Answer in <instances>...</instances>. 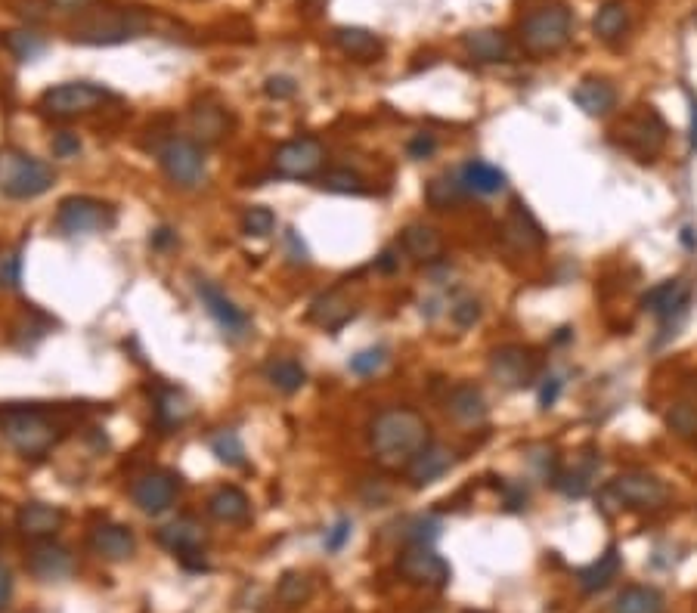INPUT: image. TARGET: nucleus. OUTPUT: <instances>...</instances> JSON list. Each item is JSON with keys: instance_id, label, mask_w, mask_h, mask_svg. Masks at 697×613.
Here are the masks:
<instances>
[{"instance_id": "nucleus-1", "label": "nucleus", "mask_w": 697, "mask_h": 613, "mask_svg": "<svg viewBox=\"0 0 697 613\" xmlns=\"http://www.w3.org/2000/svg\"><path fill=\"white\" fill-rule=\"evenodd\" d=\"M431 443L428 418L409 406L382 409L369 425V446L378 462L409 465Z\"/></svg>"}, {"instance_id": "nucleus-2", "label": "nucleus", "mask_w": 697, "mask_h": 613, "mask_svg": "<svg viewBox=\"0 0 697 613\" xmlns=\"http://www.w3.org/2000/svg\"><path fill=\"white\" fill-rule=\"evenodd\" d=\"M0 434L25 459H44L62 440V425L41 406H7L0 412Z\"/></svg>"}, {"instance_id": "nucleus-3", "label": "nucleus", "mask_w": 697, "mask_h": 613, "mask_svg": "<svg viewBox=\"0 0 697 613\" xmlns=\"http://www.w3.org/2000/svg\"><path fill=\"white\" fill-rule=\"evenodd\" d=\"M149 28V16L124 7H97L84 10L72 28V41L84 47H115L140 38Z\"/></svg>"}, {"instance_id": "nucleus-4", "label": "nucleus", "mask_w": 697, "mask_h": 613, "mask_svg": "<svg viewBox=\"0 0 697 613\" xmlns=\"http://www.w3.org/2000/svg\"><path fill=\"white\" fill-rule=\"evenodd\" d=\"M53 183H56V174L47 161L28 152H19V149L0 152V192H4L7 199H16V202L38 199Z\"/></svg>"}, {"instance_id": "nucleus-5", "label": "nucleus", "mask_w": 697, "mask_h": 613, "mask_svg": "<svg viewBox=\"0 0 697 613\" xmlns=\"http://www.w3.org/2000/svg\"><path fill=\"white\" fill-rule=\"evenodd\" d=\"M601 502L626 508V511H660L670 502V487L657 474L648 471H623L601 490Z\"/></svg>"}, {"instance_id": "nucleus-6", "label": "nucleus", "mask_w": 697, "mask_h": 613, "mask_svg": "<svg viewBox=\"0 0 697 613\" xmlns=\"http://www.w3.org/2000/svg\"><path fill=\"white\" fill-rule=\"evenodd\" d=\"M570 31H574V19L561 4H546L540 10H533L521 22V44L533 56H552L567 47Z\"/></svg>"}, {"instance_id": "nucleus-7", "label": "nucleus", "mask_w": 697, "mask_h": 613, "mask_svg": "<svg viewBox=\"0 0 697 613\" xmlns=\"http://www.w3.org/2000/svg\"><path fill=\"white\" fill-rule=\"evenodd\" d=\"M109 90L100 84H90V81H69V84H59L44 90L38 109L47 118H59V121H69V118H81L97 112L106 100H109Z\"/></svg>"}, {"instance_id": "nucleus-8", "label": "nucleus", "mask_w": 697, "mask_h": 613, "mask_svg": "<svg viewBox=\"0 0 697 613\" xmlns=\"http://www.w3.org/2000/svg\"><path fill=\"white\" fill-rule=\"evenodd\" d=\"M115 208L93 196H69L56 208V230L62 236H90L115 227Z\"/></svg>"}, {"instance_id": "nucleus-9", "label": "nucleus", "mask_w": 697, "mask_h": 613, "mask_svg": "<svg viewBox=\"0 0 697 613\" xmlns=\"http://www.w3.org/2000/svg\"><path fill=\"white\" fill-rule=\"evenodd\" d=\"M614 140L639 161H651L663 149V143H667V124L660 121L654 109H642L617 124Z\"/></svg>"}, {"instance_id": "nucleus-10", "label": "nucleus", "mask_w": 697, "mask_h": 613, "mask_svg": "<svg viewBox=\"0 0 697 613\" xmlns=\"http://www.w3.org/2000/svg\"><path fill=\"white\" fill-rule=\"evenodd\" d=\"M397 573L409 586H419V589H447L450 576H453L450 564L425 542L403 548L400 558H397Z\"/></svg>"}, {"instance_id": "nucleus-11", "label": "nucleus", "mask_w": 697, "mask_h": 613, "mask_svg": "<svg viewBox=\"0 0 697 613\" xmlns=\"http://www.w3.org/2000/svg\"><path fill=\"white\" fill-rule=\"evenodd\" d=\"M158 161L168 180L180 189H196L205 183V155L196 140L174 137L158 149Z\"/></svg>"}, {"instance_id": "nucleus-12", "label": "nucleus", "mask_w": 697, "mask_h": 613, "mask_svg": "<svg viewBox=\"0 0 697 613\" xmlns=\"http://www.w3.org/2000/svg\"><path fill=\"white\" fill-rule=\"evenodd\" d=\"M490 375L509 387V391H521V387L533 384L540 375V357H536L533 347L524 344H502L493 350L490 357Z\"/></svg>"}, {"instance_id": "nucleus-13", "label": "nucleus", "mask_w": 697, "mask_h": 613, "mask_svg": "<svg viewBox=\"0 0 697 613\" xmlns=\"http://www.w3.org/2000/svg\"><path fill=\"white\" fill-rule=\"evenodd\" d=\"M326 146L316 137H295L273 152V171L289 180H307L323 168Z\"/></svg>"}, {"instance_id": "nucleus-14", "label": "nucleus", "mask_w": 697, "mask_h": 613, "mask_svg": "<svg viewBox=\"0 0 697 613\" xmlns=\"http://www.w3.org/2000/svg\"><path fill=\"white\" fill-rule=\"evenodd\" d=\"M177 490H180L177 474H171L165 468H149V471H143V474L134 477L131 499H134V505L143 514H149V518H158V514H165L174 505Z\"/></svg>"}, {"instance_id": "nucleus-15", "label": "nucleus", "mask_w": 697, "mask_h": 613, "mask_svg": "<svg viewBox=\"0 0 697 613\" xmlns=\"http://www.w3.org/2000/svg\"><path fill=\"white\" fill-rule=\"evenodd\" d=\"M155 539L162 548H168L171 555H177L186 567L205 570V561H202L205 527L196 518H177V521L165 524L162 530L155 533Z\"/></svg>"}, {"instance_id": "nucleus-16", "label": "nucleus", "mask_w": 697, "mask_h": 613, "mask_svg": "<svg viewBox=\"0 0 697 613\" xmlns=\"http://www.w3.org/2000/svg\"><path fill=\"white\" fill-rule=\"evenodd\" d=\"M25 567L31 576H38L41 583H59V579L72 576L75 558L69 548L59 545L56 539H38V542H28Z\"/></svg>"}, {"instance_id": "nucleus-17", "label": "nucleus", "mask_w": 697, "mask_h": 613, "mask_svg": "<svg viewBox=\"0 0 697 613\" xmlns=\"http://www.w3.org/2000/svg\"><path fill=\"white\" fill-rule=\"evenodd\" d=\"M196 292H199L202 307L208 310V316L217 322L220 329H224V335H230V338H242V335H248V329H251V316H248L242 307H236V301H233V298H227L224 292H220V288H217L214 282H208V279H196Z\"/></svg>"}, {"instance_id": "nucleus-18", "label": "nucleus", "mask_w": 697, "mask_h": 613, "mask_svg": "<svg viewBox=\"0 0 697 613\" xmlns=\"http://www.w3.org/2000/svg\"><path fill=\"white\" fill-rule=\"evenodd\" d=\"M87 548L103 561L121 564L137 552V539H134L131 527L115 524V521H100L87 533Z\"/></svg>"}, {"instance_id": "nucleus-19", "label": "nucleus", "mask_w": 697, "mask_h": 613, "mask_svg": "<svg viewBox=\"0 0 697 613\" xmlns=\"http://www.w3.org/2000/svg\"><path fill=\"white\" fill-rule=\"evenodd\" d=\"M456 465V453L443 443H428L422 453L406 465V480L413 490H425L431 483H437L443 474Z\"/></svg>"}, {"instance_id": "nucleus-20", "label": "nucleus", "mask_w": 697, "mask_h": 613, "mask_svg": "<svg viewBox=\"0 0 697 613\" xmlns=\"http://www.w3.org/2000/svg\"><path fill=\"white\" fill-rule=\"evenodd\" d=\"M62 524H66V511L47 505V502H25L16 514V530L28 539V542H38V539H53Z\"/></svg>"}, {"instance_id": "nucleus-21", "label": "nucleus", "mask_w": 697, "mask_h": 613, "mask_svg": "<svg viewBox=\"0 0 697 613\" xmlns=\"http://www.w3.org/2000/svg\"><path fill=\"white\" fill-rule=\"evenodd\" d=\"M502 239L509 242L515 251H536L546 245V233L536 223V217L527 211L524 202H512L509 214L502 220Z\"/></svg>"}, {"instance_id": "nucleus-22", "label": "nucleus", "mask_w": 697, "mask_h": 613, "mask_svg": "<svg viewBox=\"0 0 697 613\" xmlns=\"http://www.w3.org/2000/svg\"><path fill=\"white\" fill-rule=\"evenodd\" d=\"M688 301H691V285L685 279H667V282L654 285L642 298V307L660 322H670L688 310Z\"/></svg>"}, {"instance_id": "nucleus-23", "label": "nucleus", "mask_w": 697, "mask_h": 613, "mask_svg": "<svg viewBox=\"0 0 697 613\" xmlns=\"http://www.w3.org/2000/svg\"><path fill=\"white\" fill-rule=\"evenodd\" d=\"M598 468H601L598 453H589V456L577 459L570 468H558V474H555V480H552V487H555L561 496H567V499H583V496L592 490Z\"/></svg>"}, {"instance_id": "nucleus-24", "label": "nucleus", "mask_w": 697, "mask_h": 613, "mask_svg": "<svg viewBox=\"0 0 697 613\" xmlns=\"http://www.w3.org/2000/svg\"><path fill=\"white\" fill-rule=\"evenodd\" d=\"M462 47L471 59L478 62H505L512 56V44L509 35L499 28H478V31H468L462 38Z\"/></svg>"}, {"instance_id": "nucleus-25", "label": "nucleus", "mask_w": 697, "mask_h": 613, "mask_svg": "<svg viewBox=\"0 0 697 613\" xmlns=\"http://www.w3.org/2000/svg\"><path fill=\"white\" fill-rule=\"evenodd\" d=\"M400 245L416 264H434L443 254V236L431 223H409L400 236Z\"/></svg>"}, {"instance_id": "nucleus-26", "label": "nucleus", "mask_w": 697, "mask_h": 613, "mask_svg": "<svg viewBox=\"0 0 697 613\" xmlns=\"http://www.w3.org/2000/svg\"><path fill=\"white\" fill-rule=\"evenodd\" d=\"M570 96H574V103H577L589 118H605V115H611L614 106H617V90H614V84L601 81V78H583Z\"/></svg>"}, {"instance_id": "nucleus-27", "label": "nucleus", "mask_w": 697, "mask_h": 613, "mask_svg": "<svg viewBox=\"0 0 697 613\" xmlns=\"http://www.w3.org/2000/svg\"><path fill=\"white\" fill-rule=\"evenodd\" d=\"M335 47L347 56H354L360 62H372L385 53V44L382 38L375 35V31L369 28H357V25H344V28H335V35H332Z\"/></svg>"}, {"instance_id": "nucleus-28", "label": "nucleus", "mask_w": 697, "mask_h": 613, "mask_svg": "<svg viewBox=\"0 0 697 613\" xmlns=\"http://www.w3.org/2000/svg\"><path fill=\"white\" fill-rule=\"evenodd\" d=\"M447 412L459 425H484L487 422V400L474 384H456L447 397Z\"/></svg>"}, {"instance_id": "nucleus-29", "label": "nucleus", "mask_w": 697, "mask_h": 613, "mask_svg": "<svg viewBox=\"0 0 697 613\" xmlns=\"http://www.w3.org/2000/svg\"><path fill=\"white\" fill-rule=\"evenodd\" d=\"M208 514L220 524H245L251 518V502L239 487H217L208 496Z\"/></svg>"}, {"instance_id": "nucleus-30", "label": "nucleus", "mask_w": 697, "mask_h": 613, "mask_svg": "<svg viewBox=\"0 0 697 613\" xmlns=\"http://www.w3.org/2000/svg\"><path fill=\"white\" fill-rule=\"evenodd\" d=\"M155 418L165 431L183 428L193 418V400H189L180 387H158L155 394Z\"/></svg>"}, {"instance_id": "nucleus-31", "label": "nucleus", "mask_w": 697, "mask_h": 613, "mask_svg": "<svg viewBox=\"0 0 697 613\" xmlns=\"http://www.w3.org/2000/svg\"><path fill=\"white\" fill-rule=\"evenodd\" d=\"M354 313H357V307L344 292H326V295H320L310 304V319L316 322V326L329 329V332L341 329L344 322H351Z\"/></svg>"}, {"instance_id": "nucleus-32", "label": "nucleus", "mask_w": 697, "mask_h": 613, "mask_svg": "<svg viewBox=\"0 0 697 613\" xmlns=\"http://www.w3.org/2000/svg\"><path fill=\"white\" fill-rule=\"evenodd\" d=\"M459 180L465 186V192H474V196H496V192L505 189V171H499L490 161H465Z\"/></svg>"}, {"instance_id": "nucleus-33", "label": "nucleus", "mask_w": 697, "mask_h": 613, "mask_svg": "<svg viewBox=\"0 0 697 613\" xmlns=\"http://www.w3.org/2000/svg\"><path fill=\"white\" fill-rule=\"evenodd\" d=\"M620 573V552L611 545L605 555H598V561H592L589 567H583L577 573V586L586 592V595H595L601 589H608L614 579Z\"/></svg>"}, {"instance_id": "nucleus-34", "label": "nucleus", "mask_w": 697, "mask_h": 613, "mask_svg": "<svg viewBox=\"0 0 697 613\" xmlns=\"http://www.w3.org/2000/svg\"><path fill=\"white\" fill-rule=\"evenodd\" d=\"M626 28H629V7L623 4V0H605L592 19L595 38L605 41V44H617L626 35Z\"/></svg>"}, {"instance_id": "nucleus-35", "label": "nucleus", "mask_w": 697, "mask_h": 613, "mask_svg": "<svg viewBox=\"0 0 697 613\" xmlns=\"http://www.w3.org/2000/svg\"><path fill=\"white\" fill-rule=\"evenodd\" d=\"M189 127H193V134H196L199 143H217V140H224L230 121H227V112L220 106L202 103V106L193 109V115H189Z\"/></svg>"}, {"instance_id": "nucleus-36", "label": "nucleus", "mask_w": 697, "mask_h": 613, "mask_svg": "<svg viewBox=\"0 0 697 613\" xmlns=\"http://www.w3.org/2000/svg\"><path fill=\"white\" fill-rule=\"evenodd\" d=\"M614 613H667V601L654 586H626L614 601Z\"/></svg>"}, {"instance_id": "nucleus-37", "label": "nucleus", "mask_w": 697, "mask_h": 613, "mask_svg": "<svg viewBox=\"0 0 697 613\" xmlns=\"http://www.w3.org/2000/svg\"><path fill=\"white\" fill-rule=\"evenodd\" d=\"M468 196L465 186L459 177H450V174H443V177H434L428 186H425V202L434 208V211H450L456 205H462V199Z\"/></svg>"}, {"instance_id": "nucleus-38", "label": "nucleus", "mask_w": 697, "mask_h": 613, "mask_svg": "<svg viewBox=\"0 0 697 613\" xmlns=\"http://www.w3.org/2000/svg\"><path fill=\"white\" fill-rule=\"evenodd\" d=\"M264 378L276 387L279 394H298L301 387L307 384V372H304V366L298 363V360H273V363H267V369H264Z\"/></svg>"}, {"instance_id": "nucleus-39", "label": "nucleus", "mask_w": 697, "mask_h": 613, "mask_svg": "<svg viewBox=\"0 0 697 613\" xmlns=\"http://www.w3.org/2000/svg\"><path fill=\"white\" fill-rule=\"evenodd\" d=\"M310 595H313L310 576H304V573H298V570L282 573V579L276 583V601L285 604V607H298V604H304Z\"/></svg>"}, {"instance_id": "nucleus-40", "label": "nucleus", "mask_w": 697, "mask_h": 613, "mask_svg": "<svg viewBox=\"0 0 697 613\" xmlns=\"http://www.w3.org/2000/svg\"><path fill=\"white\" fill-rule=\"evenodd\" d=\"M211 453L217 456V462H224L230 468L245 465V446L239 440L236 431H217L211 434Z\"/></svg>"}, {"instance_id": "nucleus-41", "label": "nucleus", "mask_w": 697, "mask_h": 613, "mask_svg": "<svg viewBox=\"0 0 697 613\" xmlns=\"http://www.w3.org/2000/svg\"><path fill=\"white\" fill-rule=\"evenodd\" d=\"M320 186L326 192H338V196H360V192H366V183L360 174L347 171V168H332L320 177Z\"/></svg>"}, {"instance_id": "nucleus-42", "label": "nucleus", "mask_w": 697, "mask_h": 613, "mask_svg": "<svg viewBox=\"0 0 697 613\" xmlns=\"http://www.w3.org/2000/svg\"><path fill=\"white\" fill-rule=\"evenodd\" d=\"M667 428L682 440H697V406L694 403H676L667 412Z\"/></svg>"}, {"instance_id": "nucleus-43", "label": "nucleus", "mask_w": 697, "mask_h": 613, "mask_svg": "<svg viewBox=\"0 0 697 613\" xmlns=\"http://www.w3.org/2000/svg\"><path fill=\"white\" fill-rule=\"evenodd\" d=\"M276 230V214L267 208V205H251L245 208L242 214V233L245 236H255V239H264Z\"/></svg>"}, {"instance_id": "nucleus-44", "label": "nucleus", "mask_w": 697, "mask_h": 613, "mask_svg": "<svg viewBox=\"0 0 697 613\" xmlns=\"http://www.w3.org/2000/svg\"><path fill=\"white\" fill-rule=\"evenodd\" d=\"M4 44L19 62H28V59H35V56L44 53V41L35 35V31H7Z\"/></svg>"}, {"instance_id": "nucleus-45", "label": "nucleus", "mask_w": 697, "mask_h": 613, "mask_svg": "<svg viewBox=\"0 0 697 613\" xmlns=\"http://www.w3.org/2000/svg\"><path fill=\"white\" fill-rule=\"evenodd\" d=\"M22 285V254L19 248H4L0 251V288L4 292H16Z\"/></svg>"}, {"instance_id": "nucleus-46", "label": "nucleus", "mask_w": 697, "mask_h": 613, "mask_svg": "<svg viewBox=\"0 0 697 613\" xmlns=\"http://www.w3.org/2000/svg\"><path fill=\"white\" fill-rule=\"evenodd\" d=\"M385 360H388L385 347H366V350L357 353V357H351V372L354 375H375L378 369L385 366Z\"/></svg>"}, {"instance_id": "nucleus-47", "label": "nucleus", "mask_w": 697, "mask_h": 613, "mask_svg": "<svg viewBox=\"0 0 697 613\" xmlns=\"http://www.w3.org/2000/svg\"><path fill=\"white\" fill-rule=\"evenodd\" d=\"M437 533H440V524H437L434 518H416V521H409L403 539H406L409 545H416V542L431 545V542L437 539Z\"/></svg>"}, {"instance_id": "nucleus-48", "label": "nucleus", "mask_w": 697, "mask_h": 613, "mask_svg": "<svg viewBox=\"0 0 697 613\" xmlns=\"http://www.w3.org/2000/svg\"><path fill=\"white\" fill-rule=\"evenodd\" d=\"M351 533H354V524H351V518H338L335 524H332V530L326 533V552H332V555H338L341 548L351 542Z\"/></svg>"}, {"instance_id": "nucleus-49", "label": "nucleus", "mask_w": 697, "mask_h": 613, "mask_svg": "<svg viewBox=\"0 0 697 613\" xmlns=\"http://www.w3.org/2000/svg\"><path fill=\"white\" fill-rule=\"evenodd\" d=\"M264 93L270 96V100H292V96L298 93V84L289 75H273L264 81Z\"/></svg>"}, {"instance_id": "nucleus-50", "label": "nucleus", "mask_w": 697, "mask_h": 613, "mask_svg": "<svg viewBox=\"0 0 697 613\" xmlns=\"http://www.w3.org/2000/svg\"><path fill=\"white\" fill-rule=\"evenodd\" d=\"M450 316H453V322H456V326L459 329H468V326H474V322H478L481 319V304L478 301H459L453 310H450Z\"/></svg>"}, {"instance_id": "nucleus-51", "label": "nucleus", "mask_w": 697, "mask_h": 613, "mask_svg": "<svg viewBox=\"0 0 697 613\" xmlns=\"http://www.w3.org/2000/svg\"><path fill=\"white\" fill-rule=\"evenodd\" d=\"M78 152H81V143H78L75 134L59 131V134L53 137V155H56V158H75Z\"/></svg>"}, {"instance_id": "nucleus-52", "label": "nucleus", "mask_w": 697, "mask_h": 613, "mask_svg": "<svg viewBox=\"0 0 697 613\" xmlns=\"http://www.w3.org/2000/svg\"><path fill=\"white\" fill-rule=\"evenodd\" d=\"M434 149H437V140L431 134H416L406 146L409 158H428V155H434Z\"/></svg>"}, {"instance_id": "nucleus-53", "label": "nucleus", "mask_w": 697, "mask_h": 613, "mask_svg": "<svg viewBox=\"0 0 697 613\" xmlns=\"http://www.w3.org/2000/svg\"><path fill=\"white\" fill-rule=\"evenodd\" d=\"M561 397V378L549 375L543 378V387H540V409H552Z\"/></svg>"}, {"instance_id": "nucleus-54", "label": "nucleus", "mask_w": 697, "mask_h": 613, "mask_svg": "<svg viewBox=\"0 0 697 613\" xmlns=\"http://www.w3.org/2000/svg\"><path fill=\"white\" fill-rule=\"evenodd\" d=\"M285 248H289V261H292V264H307V261H310L307 245L301 242V236H298L295 230L285 233Z\"/></svg>"}, {"instance_id": "nucleus-55", "label": "nucleus", "mask_w": 697, "mask_h": 613, "mask_svg": "<svg viewBox=\"0 0 697 613\" xmlns=\"http://www.w3.org/2000/svg\"><path fill=\"white\" fill-rule=\"evenodd\" d=\"M10 598H13V570L7 564H0V613L7 610Z\"/></svg>"}, {"instance_id": "nucleus-56", "label": "nucleus", "mask_w": 697, "mask_h": 613, "mask_svg": "<svg viewBox=\"0 0 697 613\" xmlns=\"http://www.w3.org/2000/svg\"><path fill=\"white\" fill-rule=\"evenodd\" d=\"M93 0H50V7H56L59 13H84Z\"/></svg>"}, {"instance_id": "nucleus-57", "label": "nucleus", "mask_w": 697, "mask_h": 613, "mask_svg": "<svg viewBox=\"0 0 697 613\" xmlns=\"http://www.w3.org/2000/svg\"><path fill=\"white\" fill-rule=\"evenodd\" d=\"M688 149L697 152V96H691V127H688Z\"/></svg>"}, {"instance_id": "nucleus-58", "label": "nucleus", "mask_w": 697, "mask_h": 613, "mask_svg": "<svg viewBox=\"0 0 697 613\" xmlns=\"http://www.w3.org/2000/svg\"><path fill=\"white\" fill-rule=\"evenodd\" d=\"M400 267V257H394V251H385L382 257H378V270H385V273H394Z\"/></svg>"}, {"instance_id": "nucleus-59", "label": "nucleus", "mask_w": 697, "mask_h": 613, "mask_svg": "<svg viewBox=\"0 0 697 613\" xmlns=\"http://www.w3.org/2000/svg\"><path fill=\"white\" fill-rule=\"evenodd\" d=\"M171 242H177V236H174L171 230H165V227L155 230V236H152V245H155V248H165V245H171Z\"/></svg>"}]
</instances>
